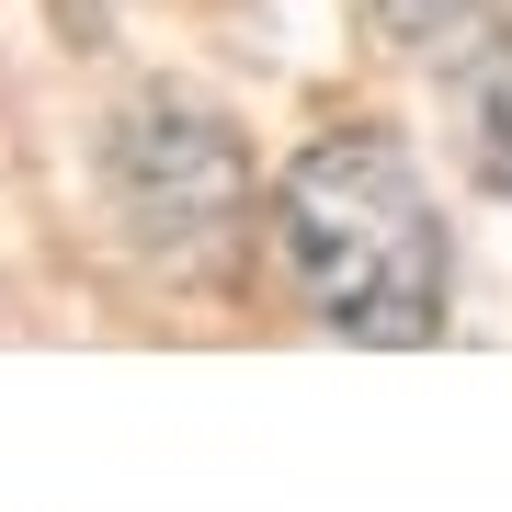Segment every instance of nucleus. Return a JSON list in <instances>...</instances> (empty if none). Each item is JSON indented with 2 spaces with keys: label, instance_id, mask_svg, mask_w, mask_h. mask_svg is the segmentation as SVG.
<instances>
[{
  "label": "nucleus",
  "instance_id": "nucleus-1",
  "mask_svg": "<svg viewBox=\"0 0 512 512\" xmlns=\"http://www.w3.org/2000/svg\"><path fill=\"white\" fill-rule=\"evenodd\" d=\"M274 262L342 342H433L444 330V217L421 160L387 126H319L274 171Z\"/></svg>",
  "mask_w": 512,
  "mask_h": 512
},
{
  "label": "nucleus",
  "instance_id": "nucleus-2",
  "mask_svg": "<svg viewBox=\"0 0 512 512\" xmlns=\"http://www.w3.org/2000/svg\"><path fill=\"white\" fill-rule=\"evenodd\" d=\"M103 205L126 251L171 285H217L251 251V148L205 92L148 80V92L103 126Z\"/></svg>",
  "mask_w": 512,
  "mask_h": 512
},
{
  "label": "nucleus",
  "instance_id": "nucleus-3",
  "mask_svg": "<svg viewBox=\"0 0 512 512\" xmlns=\"http://www.w3.org/2000/svg\"><path fill=\"white\" fill-rule=\"evenodd\" d=\"M456 126H467V171L490 194H512V35H478L456 69Z\"/></svg>",
  "mask_w": 512,
  "mask_h": 512
},
{
  "label": "nucleus",
  "instance_id": "nucleus-4",
  "mask_svg": "<svg viewBox=\"0 0 512 512\" xmlns=\"http://www.w3.org/2000/svg\"><path fill=\"white\" fill-rule=\"evenodd\" d=\"M365 12H376L399 46H444V35H467V23H478V0H365Z\"/></svg>",
  "mask_w": 512,
  "mask_h": 512
}]
</instances>
